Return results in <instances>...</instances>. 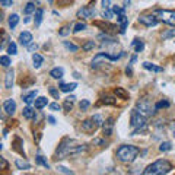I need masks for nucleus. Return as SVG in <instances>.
Instances as JSON below:
<instances>
[{
	"mask_svg": "<svg viewBox=\"0 0 175 175\" xmlns=\"http://www.w3.org/2000/svg\"><path fill=\"white\" fill-rule=\"evenodd\" d=\"M139 155V148H136L133 145H123L117 149V158L124 163L133 162Z\"/></svg>",
	"mask_w": 175,
	"mask_h": 175,
	"instance_id": "f257e3e1",
	"label": "nucleus"
},
{
	"mask_svg": "<svg viewBox=\"0 0 175 175\" xmlns=\"http://www.w3.org/2000/svg\"><path fill=\"white\" fill-rule=\"evenodd\" d=\"M172 169V165L165 159H159V161L153 162L152 165H149L148 168L143 171L145 175H163L168 174L169 171Z\"/></svg>",
	"mask_w": 175,
	"mask_h": 175,
	"instance_id": "f03ea898",
	"label": "nucleus"
},
{
	"mask_svg": "<svg viewBox=\"0 0 175 175\" xmlns=\"http://www.w3.org/2000/svg\"><path fill=\"white\" fill-rule=\"evenodd\" d=\"M74 148H76V141L70 140V139H64V140L60 143V146L57 149L55 155H57L59 159H64V158H67V156L73 155Z\"/></svg>",
	"mask_w": 175,
	"mask_h": 175,
	"instance_id": "7ed1b4c3",
	"label": "nucleus"
},
{
	"mask_svg": "<svg viewBox=\"0 0 175 175\" xmlns=\"http://www.w3.org/2000/svg\"><path fill=\"white\" fill-rule=\"evenodd\" d=\"M156 18L159 20H162L163 23L175 27V10H166V9H158L153 12Z\"/></svg>",
	"mask_w": 175,
	"mask_h": 175,
	"instance_id": "20e7f679",
	"label": "nucleus"
},
{
	"mask_svg": "<svg viewBox=\"0 0 175 175\" xmlns=\"http://www.w3.org/2000/svg\"><path fill=\"white\" fill-rule=\"evenodd\" d=\"M130 126H131V128H134V130L146 127V117L143 114H140L137 109H133L131 115H130Z\"/></svg>",
	"mask_w": 175,
	"mask_h": 175,
	"instance_id": "39448f33",
	"label": "nucleus"
},
{
	"mask_svg": "<svg viewBox=\"0 0 175 175\" xmlns=\"http://www.w3.org/2000/svg\"><path fill=\"white\" fill-rule=\"evenodd\" d=\"M121 55H124V53H121L120 55H109L108 53H98L94 57V60H92V67H96V66H99V63L101 61H115V60H118Z\"/></svg>",
	"mask_w": 175,
	"mask_h": 175,
	"instance_id": "423d86ee",
	"label": "nucleus"
},
{
	"mask_svg": "<svg viewBox=\"0 0 175 175\" xmlns=\"http://www.w3.org/2000/svg\"><path fill=\"white\" fill-rule=\"evenodd\" d=\"M136 109H137L140 114L145 115V117L153 115V108H152V105H150L148 101H139L136 104Z\"/></svg>",
	"mask_w": 175,
	"mask_h": 175,
	"instance_id": "0eeeda50",
	"label": "nucleus"
},
{
	"mask_svg": "<svg viewBox=\"0 0 175 175\" xmlns=\"http://www.w3.org/2000/svg\"><path fill=\"white\" fill-rule=\"evenodd\" d=\"M139 22L145 27H155L156 23L159 22V19L156 18L155 15H140L139 16Z\"/></svg>",
	"mask_w": 175,
	"mask_h": 175,
	"instance_id": "6e6552de",
	"label": "nucleus"
},
{
	"mask_svg": "<svg viewBox=\"0 0 175 175\" xmlns=\"http://www.w3.org/2000/svg\"><path fill=\"white\" fill-rule=\"evenodd\" d=\"M98 127H101V126L95 121L94 118L85 120V121L82 123V130H83L85 133H94V131H96V130H98Z\"/></svg>",
	"mask_w": 175,
	"mask_h": 175,
	"instance_id": "1a4fd4ad",
	"label": "nucleus"
},
{
	"mask_svg": "<svg viewBox=\"0 0 175 175\" xmlns=\"http://www.w3.org/2000/svg\"><path fill=\"white\" fill-rule=\"evenodd\" d=\"M77 16H79V18H83V19H92L95 16V9L91 6L82 7L80 10L77 12Z\"/></svg>",
	"mask_w": 175,
	"mask_h": 175,
	"instance_id": "9d476101",
	"label": "nucleus"
},
{
	"mask_svg": "<svg viewBox=\"0 0 175 175\" xmlns=\"http://www.w3.org/2000/svg\"><path fill=\"white\" fill-rule=\"evenodd\" d=\"M3 109L7 115H13L15 111H16V102L13 99H6L3 102Z\"/></svg>",
	"mask_w": 175,
	"mask_h": 175,
	"instance_id": "9b49d317",
	"label": "nucleus"
},
{
	"mask_svg": "<svg viewBox=\"0 0 175 175\" xmlns=\"http://www.w3.org/2000/svg\"><path fill=\"white\" fill-rule=\"evenodd\" d=\"M19 41H20V44H22V45L28 47V45L32 42V34H31V32H28V31H23V32H20Z\"/></svg>",
	"mask_w": 175,
	"mask_h": 175,
	"instance_id": "f8f14e48",
	"label": "nucleus"
},
{
	"mask_svg": "<svg viewBox=\"0 0 175 175\" xmlns=\"http://www.w3.org/2000/svg\"><path fill=\"white\" fill-rule=\"evenodd\" d=\"M112 128H114V118H112V117H109L107 121H104V134H105V136H111Z\"/></svg>",
	"mask_w": 175,
	"mask_h": 175,
	"instance_id": "ddd939ff",
	"label": "nucleus"
},
{
	"mask_svg": "<svg viewBox=\"0 0 175 175\" xmlns=\"http://www.w3.org/2000/svg\"><path fill=\"white\" fill-rule=\"evenodd\" d=\"M13 82H15V72L13 70H7L6 77H5V86H6V89H12Z\"/></svg>",
	"mask_w": 175,
	"mask_h": 175,
	"instance_id": "4468645a",
	"label": "nucleus"
},
{
	"mask_svg": "<svg viewBox=\"0 0 175 175\" xmlns=\"http://www.w3.org/2000/svg\"><path fill=\"white\" fill-rule=\"evenodd\" d=\"M37 95H38V91L35 89V91H32V92H29V94H25L23 96H22V99H23V102H25V104H28V105H31V104H32V102L35 101Z\"/></svg>",
	"mask_w": 175,
	"mask_h": 175,
	"instance_id": "2eb2a0df",
	"label": "nucleus"
},
{
	"mask_svg": "<svg viewBox=\"0 0 175 175\" xmlns=\"http://www.w3.org/2000/svg\"><path fill=\"white\" fill-rule=\"evenodd\" d=\"M76 88H77V83H61V85H60V91L67 94V92H73Z\"/></svg>",
	"mask_w": 175,
	"mask_h": 175,
	"instance_id": "dca6fc26",
	"label": "nucleus"
},
{
	"mask_svg": "<svg viewBox=\"0 0 175 175\" xmlns=\"http://www.w3.org/2000/svg\"><path fill=\"white\" fill-rule=\"evenodd\" d=\"M143 67L146 69V70H150V72H163V69L162 67H159V66H155L153 63H149V61H145L143 63Z\"/></svg>",
	"mask_w": 175,
	"mask_h": 175,
	"instance_id": "f3484780",
	"label": "nucleus"
},
{
	"mask_svg": "<svg viewBox=\"0 0 175 175\" xmlns=\"http://www.w3.org/2000/svg\"><path fill=\"white\" fill-rule=\"evenodd\" d=\"M63 74H64V70H63L61 67H54L53 70L50 72V76H51L53 79H61Z\"/></svg>",
	"mask_w": 175,
	"mask_h": 175,
	"instance_id": "a211bd4d",
	"label": "nucleus"
},
{
	"mask_svg": "<svg viewBox=\"0 0 175 175\" xmlns=\"http://www.w3.org/2000/svg\"><path fill=\"white\" fill-rule=\"evenodd\" d=\"M47 104H48V101H47L45 96H40V98L35 99V108H37V109H42Z\"/></svg>",
	"mask_w": 175,
	"mask_h": 175,
	"instance_id": "6ab92c4d",
	"label": "nucleus"
},
{
	"mask_svg": "<svg viewBox=\"0 0 175 175\" xmlns=\"http://www.w3.org/2000/svg\"><path fill=\"white\" fill-rule=\"evenodd\" d=\"M22 114H23V117H25L27 120H32V118H35V111H34V109H32L31 107L23 108Z\"/></svg>",
	"mask_w": 175,
	"mask_h": 175,
	"instance_id": "aec40b11",
	"label": "nucleus"
},
{
	"mask_svg": "<svg viewBox=\"0 0 175 175\" xmlns=\"http://www.w3.org/2000/svg\"><path fill=\"white\" fill-rule=\"evenodd\" d=\"M131 45L134 47V51L136 53H140V51H143V48H145V44H143V41L140 40H133V42H131Z\"/></svg>",
	"mask_w": 175,
	"mask_h": 175,
	"instance_id": "412c9836",
	"label": "nucleus"
},
{
	"mask_svg": "<svg viewBox=\"0 0 175 175\" xmlns=\"http://www.w3.org/2000/svg\"><path fill=\"white\" fill-rule=\"evenodd\" d=\"M15 165L18 166V169H22V171H25V169H31V165H29L28 162L22 161V159H16V161H15Z\"/></svg>",
	"mask_w": 175,
	"mask_h": 175,
	"instance_id": "4be33fe9",
	"label": "nucleus"
},
{
	"mask_svg": "<svg viewBox=\"0 0 175 175\" xmlns=\"http://www.w3.org/2000/svg\"><path fill=\"white\" fill-rule=\"evenodd\" d=\"M32 61H34V67L35 69H38L42 64V61H44V59L41 57L40 54H37V53H34V55H32Z\"/></svg>",
	"mask_w": 175,
	"mask_h": 175,
	"instance_id": "5701e85b",
	"label": "nucleus"
},
{
	"mask_svg": "<svg viewBox=\"0 0 175 175\" xmlns=\"http://www.w3.org/2000/svg\"><path fill=\"white\" fill-rule=\"evenodd\" d=\"M42 16H44V10L42 9H37L35 10V25L40 27L41 20H42Z\"/></svg>",
	"mask_w": 175,
	"mask_h": 175,
	"instance_id": "b1692460",
	"label": "nucleus"
},
{
	"mask_svg": "<svg viewBox=\"0 0 175 175\" xmlns=\"http://www.w3.org/2000/svg\"><path fill=\"white\" fill-rule=\"evenodd\" d=\"M18 22H19V16H18L16 13H13V15H10V16H9V27L12 28V29L18 25Z\"/></svg>",
	"mask_w": 175,
	"mask_h": 175,
	"instance_id": "393cba45",
	"label": "nucleus"
},
{
	"mask_svg": "<svg viewBox=\"0 0 175 175\" xmlns=\"http://www.w3.org/2000/svg\"><path fill=\"white\" fill-rule=\"evenodd\" d=\"M114 92H115L117 96H120V98H123V99H127V98H128V94L124 91V89H123V88H115Z\"/></svg>",
	"mask_w": 175,
	"mask_h": 175,
	"instance_id": "a878e982",
	"label": "nucleus"
},
{
	"mask_svg": "<svg viewBox=\"0 0 175 175\" xmlns=\"http://www.w3.org/2000/svg\"><path fill=\"white\" fill-rule=\"evenodd\" d=\"M35 10V5L34 3H28L27 6H25V9H23V12H25V15H31V13H34Z\"/></svg>",
	"mask_w": 175,
	"mask_h": 175,
	"instance_id": "bb28decb",
	"label": "nucleus"
},
{
	"mask_svg": "<svg viewBox=\"0 0 175 175\" xmlns=\"http://www.w3.org/2000/svg\"><path fill=\"white\" fill-rule=\"evenodd\" d=\"M98 40H102V42H114V38L112 37H109L107 34H99L98 35Z\"/></svg>",
	"mask_w": 175,
	"mask_h": 175,
	"instance_id": "cd10ccee",
	"label": "nucleus"
},
{
	"mask_svg": "<svg viewBox=\"0 0 175 175\" xmlns=\"http://www.w3.org/2000/svg\"><path fill=\"white\" fill-rule=\"evenodd\" d=\"M37 163H40V165H42V166H44V168L50 169V165H48V162L45 161V159H44V158H42V156H41L40 153H38V155H37Z\"/></svg>",
	"mask_w": 175,
	"mask_h": 175,
	"instance_id": "c85d7f7f",
	"label": "nucleus"
},
{
	"mask_svg": "<svg viewBox=\"0 0 175 175\" xmlns=\"http://www.w3.org/2000/svg\"><path fill=\"white\" fill-rule=\"evenodd\" d=\"M171 149H172V145H171L169 141H163L161 146H159V150H161V152H168Z\"/></svg>",
	"mask_w": 175,
	"mask_h": 175,
	"instance_id": "c756f323",
	"label": "nucleus"
},
{
	"mask_svg": "<svg viewBox=\"0 0 175 175\" xmlns=\"http://www.w3.org/2000/svg\"><path fill=\"white\" fill-rule=\"evenodd\" d=\"M7 53L12 54V55H15V54L18 53V48H16V44H15V42H10V44L7 45Z\"/></svg>",
	"mask_w": 175,
	"mask_h": 175,
	"instance_id": "7c9ffc66",
	"label": "nucleus"
},
{
	"mask_svg": "<svg viewBox=\"0 0 175 175\" xmlns=\"http://www.w3.org/2000/svg\"><path fill=\"white\" fill-rule=\"evenodd\" d=\"M174 37H175V29H169V31L162 34V38H163V40H169V38H174Z\"/></svg>",
	"mask_w": 175,
	"mask_h": 175,
	"instance_id": "2f4dec72",
	"label": "nucleus"
},
{
	"mask_svg": "<svg viewBox=\"0 0 175 175\" xmlns=\"http://www.w3.org/2000/svg\"><path fill=\"white\" fill-rule=\"evenodd\" d=\"M0 63H2L3 67H9V66H10V59H9L7 55H2V57H0Z\"/></svg>",
	"mask_w": 175,
	"mask_h": 175,
	"instance_id": "473e14b6",
	"label": "nucleus"
},
{
	"mask_svg": "<svg viewBox=\"0 0 175 175\" xmlns=\"http://www.w3.org/2000/svg\"><path fill=\"white\" fill-rule=\"evenodd\" d=\"M64 47L67 48V50H70V51H77L79 50V47L77 45H74V44H72V42H69V41H64Z\"/></svg>",
	"mask_w": 175,
	"mask_h": 175,
	"instance_id": "72a5a7b5",
	"label": "nucleus"
},
{
	"mask_svg": "<svg viewBox=\"0 0 175 175\" xmlns=\"http://www.w3.org/2000/svg\"><path fill=\"white\" fill-rule=\"evenodd\" d=\"M82 48H83V51H91V50H94V48H95V42H94V41H88V42Z\"/></svg>",
	"mask_w": 175,
	"mask_h": 175,
	"instance_id": "f704fd0d",
	"label": "nucleus"
},
{
	"mask_svg": "<svg viewBox=\"0 0 175 175\" xmlns=\"http://www.w3.org/2000/svg\"><path fill=\"white\" fill-rule=\"evenodd\" d=\"M115 102L117 101L111 96H104V99H102V104H107V105H115Z\"/></svg>",
	"mask_w": 175,
	"mask_h": 175,
	"instance_id": "c9c22d12",
	"label": "nucleus"
},
{
	"mask_svg": "<svg viewBox=\"0 0 175 175\" xmlns=\"http://www.w3.org/2000/svg\"><path fill=\"white\" fill-rule=\"evenodd\" d=\"M89 105H91V102L88 101V99H82L80 104H79V108H80L82 111H86L88 108H89Z\"/></svg>",
	"mask_w": 175,
	"mask_h": 175,
	"instance_id": "e433bc0d",
	"label": "nucleus"
},
{
	"mask_svg": "<svg viewBox=\"0 0 175 175\" xmlns=\"http://www.w3.org/2000/svg\"><path fill=\"white\" fill-rule=\"evenodd\" d=\"M48 92H50V95L54 96L55 99H60V92H59L55 88H50V89H48Z\"/></svg>",
	"mask_w": 175,
	"mask_h": 175,
	"instance_id": "4c0bfd02",
	"label": "nucleus"
},
{
	"mask_svg": "<svg viewBox=\"0 0 175 175\" xmlns=\"http://www.w3.org/2000/svg\"><path fill=\"white\" fill-rule=\"evenodd\" d=\"M124 9H126V7H120V6H117V5L111 7V10H112L114 13H117V15H123V13H124Z\"/></svg>",
	"mask_w": 175,
	"mask_h": 175,
	"instance_id": "58836bf2",
	"label": "nucleus"
},
{
	"mask_svg": "<svg viewBox=\"0 0 175 175\" xmlns=\"http://www.w3.org/2000/svg\"><path fill=\"white\" fill-rule=\"evenodd\" d=\"M169 107V102L168 101H161V102H158L155 105L156 109H161V108H168Z\"/></svg>",
	"mask_w": 175,
	"mask_h": 175,
	"instance_id": "ea45409f",
	"label": "nucleus"
},
{
	"mask_svg": "<svg viewBox=\"0 0 175 175\" xmlns=\"http://www.w3.org/2000/svg\"><path fill=\"white\" fill-rule=\"evenodd\" d=\"M69 32H70V25H66V27H63V28H61L59 34H60L61 37H66V35H67Z\"/></svg>",
	"mask_w": 175,
	"mask_h": 175,
	"instance_id": "a19ab883",
	"label": "nucleus"
},
{
	"mask_svg": "<svg viewBox=\"0 0 175 175\" xmlns=\"http://www.w3.org/2000/svg\"><path fill=\"white\" fill-rule=\"evenodd\" d=\"M85 28H86V25H85V23H76L73 31H74V32H80V31H83Z\"/></svg>",
	"mask_w": 175,
	"mask_h": 175,
	"instance_id": "79ce46f5",
	"label": "nucleus"
},
{
	"mask_svg": "<svg viewBox=\"0 0 175 175\" xmlns=\"http://www.w3.org/2000/svg\"><path fill=\"white\" fill-rule=\"evenodd\" d=\"M112 13H114L112 10H109V9H104V13H102V16H104L105 19H109V18L112 16Z\"/></svg>",
	"mask_w": 175,
	"mask_h": 175,
	"instance_id": "37998d69",
	"label": "nucleus"
},
{
	"mask_svg": "<svg viewBox=\"0 0 175 175\" xmlns=\"http://www.w3.org/2000/svg\"><path fill=\"white\" fill-rule=\"evenodd\" d=\"M0 3L3 7H10L13 5V0H0Z\"/></svg>",
	"mask_w": 175,
	"mask_h": 175,
	"instance_id": "c03bdc74",
	"label": "nucleus"
},
{
	"mask_svg": "<svg viewBox=\"0 0 175 175\" xmlns=\"http://www.w3.org/2000/svg\"><path fill=\"white\" fill-rule=\"evenodd\" d=\"M92 118H94V120H95L96 123H98L99 126H104V120H102V117H101V115H98V114H96V115H94Z\"/></svg>",
	"mask_w": 175,
	"mask_h": 175,
	"instance_id": "a18cd8bd",
	"label": "nucleus"
},
{
	"mask_svg": "<svg viewBox=\"0 0 175 175\" xmlns=\"http://www.w3.org/2000/svg\"><path fill=\"white\" fill-rule=\"evenodd\" d=\"M63 108H64V111H70V109H72V101H69V99H66V102H64V105H63Z\"/></svg>",
	"mask_w": 175,
	"mask_h": 175,
	"instance_id": "49530a36",
	"label": "nucleus"
},
{
	"mask_svg": "<svg viewBox=\"0 0 175 175\" xmlns=\"http://www.w3.org/2000/svg\"><path fill=\"white\" fill-rule=\"evenodd\" d=\"M127 25H128V20H126L124 23L120 25V34H124L126 32V29H127Z\"/></svg>",
	"mask_w": 175,
	"mask_h": 175,
	"instance_id": "de8ad7c7",
	"label": "nucleus"
},
{
	"mask_svg": "<svg viewBox=\"0 0 175 175\" xmlns=\"http://www.w3.org/2000/svg\"><path fill=\"white\" fill-rule=\"evenodd\" d=\"M94 145H102V146H105V145H107V141H105V139H95Z\"/></svg>",
	"mask_w": 175,
	"mask_h": 175,
	"instance_id": "09e8293b",
	"label": "nucleus"
},
{
	"mask_svg": "<svg viewBox=\"0 0 175 175\" xmlns=\"http://www.w3.org/2000/svg\"><path fill=\"white\" fill-rule=\"evenodd\" d=\"M59 171L63 172V174H73V171H70V169L64 168V166H59Z\"/></svg>",
	"mask_w": 175,
	"mask_h": 175,
	"instance_id": "8fccbe9b",
	"label": "nucleus"
},
{
	"mask_svg": "<svg viewBox=\"0 0 175 175\" xmlns=\"http://www.w3.org/2000/svg\"><path fill=\"white\" fill-rule=\"evenodd\" d=\"M50 108H51V109H53V111H57V109H60V105H59V104H57V102H53V104H50Z\"/></svg>",
	"mask_w": 175,
	"mask_h": 175,
	"instance_id": "3c124183",
	"label": "nucleus"
},
{
	"mask_svg": "<svg viewBox=\"0 0 175 175\" xmlns=\"http://www.w3.org/2000/svg\"><path fill=\"white\" fill-rule=\"evenodd\" d=\"M109 5H111V0H102V7L104 9H109Z\"/></svg>",
	"mask_w": 175,
	"mask_h": 175,
	"instance_id": "603ef678",
	"label": "nucleus"
},
{
	"mask_svg": "<svg viewBox=\"0 0 175 175\" xmlns=\"http://www.w3.org/2000/svg\"><path fill=\"white\" fill-rule=\"evenodd\" d=\"M37 48H38V45H37L35 42H31V44L28 45V50H29V51H35Z\"/></svg>",
	"mask_w": 175,
	"mask_h": 175,
	"instance_id": "864d4df0",
	"label": "nucleus"
},
{
	"mask_svg": "<svg viewBox=\"0 0 175 175\" xmlns=\"http://www.w3.org/2000/svg\"><path fill=\"white\" fill-rule=\"evenodd\" d=\"M169 128H171V133H172V136L175 137V121L171 123V126H169Z\"/></svg>",
	"mask_w": 175,
	"mask_h": 175,
	"instance_id": "5fc2aeb1",
	"label": "nucleus"
},
{
	"mask_svg": "<svg viewBox=\"0 0 175 175\" xmlns=\"http://www.w3.org/2000/svg\"><path fill=\"white\" fill-rule=\"evenodd\" d=\"M0 161H2V169H6L7 168V162L5 161V158H2Z\"/></svg>",
	"mask_w": 175,
	"mask_h": 175,
	"instance_id": "6e6d98bb",
	"label": "nucleus"
},
{
	"mask_svg": "<svg viewBox=\"0 0 175 175\" xmlns=\"http://www.w3.org/2000/svg\"><path fill=\"white\" fill-rule=\"evenodd\" d=\"M48 121H50V124H55V118H54L53 115H50V117H48Z\"/></svg>",
	"mask_w": 175,
	"mask_h": 175,
	"instance_id": "4d7b16f0",
	"label": "nucleus"
},
{
	"mask_svg": "<svg viewBox=\"0 0 175 175\" xmlns=\"http://www.w3.org/2000/svg\"><path fill=\"white\" fill-rule=\"evenodd\" d=\"M130 2H131V0H124V7H127L128 5H130Z\"/></svg>",
	"mask_w": 175,
	"mask_h": 175,
	"instance_id": "13d9d810",
	"label": "nucleus"
},
{
	"mask_svg": "<svg viewBox=\"0 0 175 175\" xmlns=\"http://www.w3.org/2000/svg\"><path fill=\"white\" fill-rule=\"evenodd\" d=\"M134 61H136V55H133V57H131V60H130V64H133Z\"/></svg>",
	"mask_w": 175,
	"mask_h": 175,
	"instance_id": "bf43d9fd",
	"label": "nucleus"
},
{
	"mask_svg": "<svg viewBox=\"0 0 175 175\" xmlns=\"http://www.w3.org/2000/svg\"><path fill=\"white\" fill-rule=\"evenodd\" d=\"M126 73H127V74H131V69L127 67V69H126Z\"/></svg>",
	"mask_w": 175,
	"mask_h": 175,
	"instance_id": "052dcab7",
	"label": "nucleus"
},
{
	"mask_svg": "<svg viewBox=\"0 0 175 175\" xmlns=\"http://www.w3.org/2000/svg\"><path fill=\"white\" fill-rule=\"evenodd\" d=\"M67 99H69V101H72V102H73V101H74V99H76V98H74V96H73V95H72V96H69V98H67Z\"/></svg>",
	"mask_w": 175,
	"mask_h": 175,
	"instance_id": "680f3d73",
	"label": "nucleus"
},
{
	"mask_svg": "<svg viewBox=\"0 0 175 175\" xmlns=\"http://www.w3.org/2000/svg\"><path fill=\"white\" fill-rule=\"evenodd\" d=\"M48 2H50V3H51V2H53V0H48Z\"/></svg>",
	"mask_w": 175,
	"mask_h": 175,
	"instance_id": "e2e57ef3",
	"label": "nucleus"
}]
</instances>
